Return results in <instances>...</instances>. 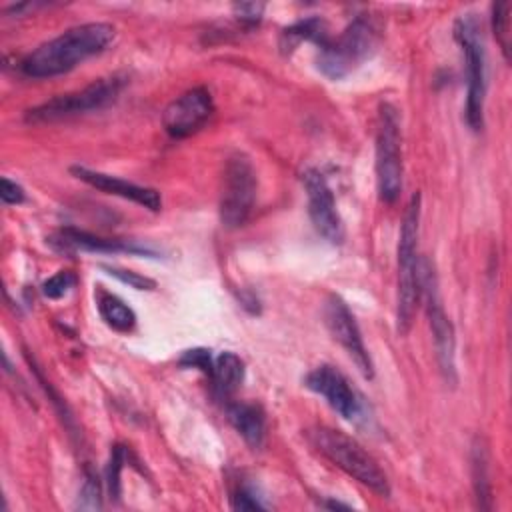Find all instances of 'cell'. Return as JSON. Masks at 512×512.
I'll use <instances>...</instances> for the list:
<instances>
[{
    "instance_id": "obj_1",
    "label": "cell",
    "mask_w": 512,
    "mask_h": 512,
    "mask_svg": "<svg viewBox=\"0 0 512 512\" xmlns=\"http://www.w3.org/2000/svg\"><path fill=\"white\" fill-rule=\"evenodd\" d=\"M114 26L108 22H86L64 30L60 36L40 44L20 62L28 78H54L70 72L90 56L100 54L114 40Z\"/></svg>"
},
{
    "instance_id": "obj_2",
    "label": "cell",
    "mask_w": 512,
    "mask_h": 512,
    "mask_svg": "<svg viewBox=\"0 0 512 512\" xmlns=\"http://www.w3.org/2000/svg\"><path fill=\"white\" fill-rule=\"evenodd\" d=\"M306 440L320 456L352 476L356 482L382 498L390 496L388 476L354 438L330 426H314L306 430Z\"/></svg>"
},
{
    "instance_id": "obj_3",
    "label": "cell",
    "mask_w": 512,
    "mask_h": 512,
    "mask_svg": "<svg viewBox=\"0 0 512 512\" xmlns=\"http://www.w3.org/2000/svg\"><path fill=\"white\" fill-rule=\"evenodd\" d=\"M418 228H420V194H412L400 224L398 236V292H396V328L408 334L416 306L420 300V256H418Z\"/></svg>"
},
{
    "instance_id": "obj_4",
    "label": "cell",
    "mask_w": 512,
    "mask_h": 512,
    "mask_svg": "<svg viewBox=\"0 0 512 512\" xmlns=\"http://www.w3.org/2000/svg\"><path fill=\"white\" fill-rule=\"evenodd\" d=\"M378 30L366 16H356L338 38H330L318 48V70L330 80H342L372 56Z\"/></svg>"
},
{
    "instance_id": "obj_5",
    "label": "cell",
    "mask_w": 512,
    "mask_h": 512,
    "mask_svg": "<svg viewBox=\"0 0 512 512\" xmlns=\"http://www.w3.org/2000/svg\"><path fill=\"white\" fill-rule=\"evenodd\" d=\"M454 36L462 46L466 62V124L478 132L484 126V98H486V50L482 42L480 24L474 14H464L454 24Z\"/></svg>"
},
{
    "instance_id": "obj_6",
    "label": "cell",
    "mask_w": 512,
    "mask_h": 512,
    "mask_svg": "<svg viewBox=\"0 0 512 512\" xmlns=\"http://www.w3.org/2000/svg\"><path fill=\"white\" fill-rule=\"evenodd\" d=\"M376 188L386 204H394L402 190V136L398 110L382 102L376 124Z\"/></svg>"
},
{
    "instance_id": "obj_7",
    "label": "cell",
    "mask_w": 512,
    "mask_h": 512,
    "mask_svg": "<svg viewBox=\"0 0 512 512\" xmlns=\"http://www.w3.org/2000/svg\"><path fill=\"white\" fill-rule=\"evenodd\" d=\"M124 84H126V76H122V74L98 78L78 92L60 94V96H54L52 100H46L40 106L30 108L26 112V122H32V124L56 122L62 118L100 110L118 98Z\"/></svg>"
},
{
    "instance_id": "obj_8",
    "label": "cell",
    "mask_w": 512,
    "mask_h": 512,
    "mask_svg": "<svg viewBox=\"0 0 512 512\" xmlns=\"http://www.w3.org/2000/svg\"><path fill=\"white\" fill-rule=\"evenodd\" d=\"M256 190L258 180L250 158L242 152L232 154L224 166L218 204V214L224 228L234 230L248 222L254 210Z\"/></svg>"
},
{
    "instance_id": "obj_9",
    "label": "cell",
    "mask_w": 512,
    "mask_h": 512,
    "mask_svg": "<svg viewBox=\"0 0 512 512\" xmlns=\"http://www.w3.org/2000/svg\"><path fill=\"white\" fill-rule=\"evenodd\" d=\"M426 300V314L428 324L434 338L436 358L440 364V372L448 384H456V338H454V326L450 318L444 312V306L440 302L438 294V280L434 274V268L428 258H420V298Z\"/></svg>"
},
{
    "instance_id": "obj_10",
    "label": "cell",
    "mask_w": 512,
    "mask_h": 512,
    "mask_svg": "<svg viewBox=\"0 0 512 512\" xmlns=\"http://www.w3.org/2000/svg\"><path fill=\"white\" fill-rule=\"evenodd\" d=\"M324 324H326L330 336L354 360V364L362 372V376L370 380L374 376L372 358L364 346V340H362V334H360L354 314L350 312L348 304L338 294H330L324 304Z\"/></svg>"
},
{
    "instance_id": "obj_11",
    "label": "cell",
    "mask_w": 512,
    "mask_h": 512,
    "mask_svg": "<svg viewBox=\"0 0 512 512\" xmlns=\"http://www.w3.org/2000/svg\"><path fill=\"white\" fill-rule=\"evenodd\" d=\"M302 184L308 196V216L316 232L330 244H342L344 222L336 210V200L324 174L316 168H308L302 174Z\"/></svg>"
},
{
    "instance_id": "obj_12",
    "label": "cell",
    "mask_w": 512,
    "mask_h": 512,
    "mask_svg": "<svg viewBox=\"0 0 512 512\" xmlns=\"http://www.w3.org/2000/svg\"><path fill=\"white\" fill-rule=\"evenodd\" d=\"M214 114V100L204 86H196L174 98L162 112V126L172 138L198 132Z\"/></svg>"
},
{
    "instance_id": "obj_13",
    "label": "cell",
    "mask_w": 512,
    "mask_h": 512,
    "mask_svg": "<svg viewBox=\"0 0 512 512\" xmlns=\"http://www.w3.org/2000/svg\"><path fill=\"white\" fill-rule=\"evenodd\" d=\"M304 384L312 392L320 394L328 402V406L334 412H338L344 420L360 418L362 402L338 368L330 364H320L306 374Z\"/></svg>"
},
{
    "instance_id": "obj_14",
    "label": "cell",
    "mask_w": 512,
    "mask_h": 512,
    "mask_svg": "<svg viewBox=\"0 0 512 512\" xmlns=\"http://www.w3.org/2000/svg\"><path fill=\"white\" fill-rule=\"evenodd\" d=\"M50 246L62 254H76V252H128L134 256H150L156 258V250H152L150 246L138 244L136 240H124V238H104V236H96L90 234L86 230H78V228H62L58 232H54L48 238Z\"/></svg>"
},
{
    "instance_id": "obj_15",
    "label": "cell",
    "mask_w": 512,
    "mask_h": 512,
    "mask_svg": "<svg viewBox=\"0 0 512 512\" xmlns=\"http://www.w3.org/2000/svg\"><path fill=\"white\" fill-rule=\"evenodd\" d=\"M70 172L86 182L88 186L104 192V194H112V196H118V198H124V200H130V202H136L138 206H144L152 212H158L162 208V198H160V192L154 190V188H148V186H140V184H134V182H128L124 178H118V176H112V174H104V172H98V170H90L86 166H72Z\"/></svg>"
},
{
    "instance_id": "obj_16",
    "label": "cell",
    "mask_w": 512,
    "mask_h": 512,
    "mask_svg": "<svg viewBox=\"0 0 512 512\" xmlns=\"http://www.w3.org/2000/svg\"><path fill=\"white\" fill-rule=\"evenodd\" d=\"M226 418L250 448H260L266 438V416L258 404L228 402Z\"/></svg>"
},
{
    "instance_id": "obj_17",
    "label": "cell",
    "mask_w": 512,
    "mask_h": 512,
    "mask_svg": "<svg viewBox=\"0 0 512 512\" xmlns=\"http://www.w3.org/2000/svg\"><path fill=\"white\" fill-rule=\"evenodd\" d=\"M328 40L330 36L326 22L318 16H310L284 28L278 38V48L284 56H290L302 42H314L318 48H322Z\"/></svg>"
},
{
    "instance_id": "obj_18",
    "label": "cell",
    "mask_w": 512,
    "mask_h": 512,
    "mask_svg": "<svg viewBox=\"0 0 512 512\" xmlns=\"http://www.w3.org/2000/svg\"><path fill=\"white\" fill-rule=\"evenodd\" d=\"M210 380L216 396L228 400L244 380V362L234 352H222L214 358Z\"/></svg>"
},
{
    "instance_id": "obj_19",
    "label": "cell",
    "mask_w": 512,
    "mask_h": 512,
    "mask_svg": "<svg viewBox=\"0 0 512 512\" xmlns=\"http://www.w3.org/2000/svg\"><path fill=\"white\" fill-rule=\"evenodd\" d=\"M96 308L100 318L116 332H130L136 326L134 310L116 294L98 288L96 292Z\"/></svg>"
},
{
    "instance_id": "obj_20",
    "label": "cell",
    "mask_w": 512,
    "mask_h": 512,
    "mask_svg": "<svg viewBox=\"0 0 512 512\" xmlns=\"http://www.w3.org/2000/svg\"><path fill=\"white\" fill-rule=\"evenodd\" d=\"M472 462V486L476 494V504L480 510L492 508V486H490V472H488V446L482 438H476L470 452Z\"/></svg>"
},
{
    "instance_id": "obj_21",
    "label": "cell",
    "mask_w": 512,
    "mask_h": 512,
    "mask_svg": "<svg viewBox=\"0 0 512 512\" xmlns=\"http://www.w3.org/2000/svg\"><path fill=\"white\" fill-rule=\"evenodd\" d=\"M492 28L494 36L504 52V58H510V4L500 2L492 6Z\"/></svg>"
},
{
    "instance_id": "obj_22",
    "label": "cell",
    "mask_w": 512,
    "mask_h": 512,
    "mask_svg": "<svg viewBox=\"0 0 512 512\" xmlns=\"http://www.w3.org/2000/svg\"><path fill=\"white\" fill-rule=\"evenodd\" d=\"M76 508H80V510H98V508H102L100 480H98V476H96L92 470L86 472L84 484H82L80 494H78Z\"/></svg>"
},
{
    "instance_id": "obj_23",
    "label": "cell",
    "mask_w": 512,
    "mask_h": 512,
    "mask_svg": "<svg viewBox=\"0 0 512 512\" xmlns=\"http://www.w3.org/2000/svg\"><path fill=\"white\" fill-rule=\"evenodd\" d=\"M126 460V452L122 446H114L110 452V460L106 466V484H108V492L114 500L120 498V472Z\"/></svg>"
},
{
    "instance_id": "obj_24",
    "label": "cell",
    "mask_w": 512,
    "mask_h": 512,
    "mask_svg": "<svg viewBox=\"0 0 512 512\" xmlns=\"http://www.w3.org/2000/svg\"><path fill=\"white\" fill-rule=\"evenodd\" d=\"M74 284H76V276L70 270H60L42 284V294L46 298L56 300V298H62L70 288H74Z\"/></svg>"
},
{
    "instance_id": "obj_25",
    "label": "cell",
    "mask_w": 512,
    "mask_h": 512,
    "mask_svg": "<svg viewBox=\"0 0 512 512\" xmlns=\"http://www.w3.org/2000/svg\"><path fill=\"white\" fill-rule=\"evenodd\" d=\"M110 276L118 278L120 282L128 284L130 288H136V290H154L156 288V282L148 276H142L138 272H132V270H124V268H116V266H102Z\"/></svg>"
},
{
    "instance_id": "obj_26",
    "label": "cell",
    "mask_w": 512,
    "mask_h": 512,
    "mask_svg": "<svg viewBox=\"0 0 512 512\" xmlns=\"http://www.w3.org/2000/svg\"><path fill=\"white\" fill-rule=\"evenodd\" d=\"M180 366H184V368H198L206 376H212L214 360L210 356V350H206V348H192V350H186L182 354Z\"/></svg>"
},
{
    "instance_id": "obj_27",
    "label": "cell",
    "mask_w": 512,
    "mask_h": 512,
    "mask_svg": "<svg viewBox=\"0 0 512 512\" xmlns=\"http://www.w3.org/2000/svg\"><path fill=\"white\" fill-rule=\"evenodd\" d=\"M232 508L234 510H264L266 506L260 502V498L254 494L252 488L240 486L232 494Z\"/></svg>"
},
{
    "instance_id": "obj_28",
    "label": "cell",
    "mask_w": 512,
    "mask_h": 512,
    "mask_svg": "<svg viewBox=\"0 0 512 512\" xmlns=\"http://www.w3.org/2000/svg\"><path fill=\"white\" fill-rule=\"evenodd\" d=\"M0 198L4 204H22L26 200V192L18 182L4 176L0 180Z\"/></svg>"
},
{
    "instance_id": "obj_29",
    "label": "cell",
    "mask_w": 512,
    "mask_h": 512,
    "mask_svg": "<svg viewBox=\"0 0 512 512\" xmlns=\"http://www.w3.org/2000/svg\"><path fill=\"white\" fill-rule=\"evenodd\" d=\"M264 12V4H256V2H242V4H234V14L246 22V24H256L260 22Z\"/></svg>"
},
{
    "instance_id": "obj_30",
    "label": "cell",
    "mask_w": 512,
    "mask_h": 512,
    "mask_svg": "<svg viewBox=\"0 0 512 512\" xmlns=\"http://www.w3.org/2000/svg\"><path fill=\"white\" fill-rule=\"evenodd\" d=\"M320 506L324 508H330V510H350L348 504H342V502H336V500H328V502H322Z\"/></svg>"
}]
</instances>
